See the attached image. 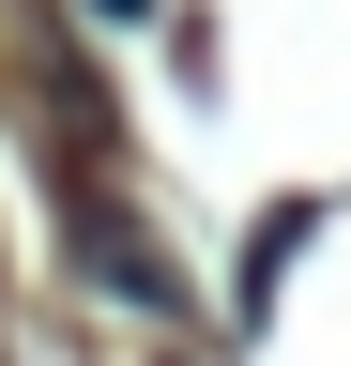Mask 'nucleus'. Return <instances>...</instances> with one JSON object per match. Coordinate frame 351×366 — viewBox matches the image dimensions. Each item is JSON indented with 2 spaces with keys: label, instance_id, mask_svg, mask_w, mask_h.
<instances>
[{
  "label": "nucleus",
  "instance_id": "f257e3e1",
  "mask_svg": "<svg viewBox=\"0 0 351 366\" xmlns=\"http://www.w3.org/2000/svg\"><path fill=\"white\" fill-rule=\"evenodd\" d=\"M76 259H92V274H107L122 305H153V320L184 305V274L153 259V229H138V214H107V199H76Z\"/></svg>",
  "mask_w": 351,
  "mask_h": 366
},
{
  "label": "nucleus",
  "instance_id": "f03ea898",
  "mask_svg": "<svg viewBox=\"0 0 351 366\" xmlns=\"http://www.w3.org/2000/svg\"><path fill=\"white\" fill-rule=\"evenodd\" d=\"M92 16H153V0H92Z\"/></svg>",
  "mask_w": 351,
  "mask_h": 366
}]
</instances>
